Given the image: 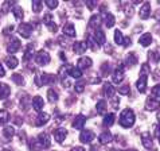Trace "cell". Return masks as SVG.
Wrapping results in <instances>:
<instances>
[{"label":"cell","mask_w":160,"mask_h":151,"mask_svg":"<svg viewBox=\"0 0 160 151\" xmlns=\"http://www.w3.org/2000/svg\"><path fill=\"white\" fill-rule=\"evenodd\" d=\"M55 81V77L52 74H48V73H42V74H38L37 78H35V82H37L38 86H42V85H46V84H51Z\"/></svg>","instance_id":"cell-2"},{"label":"cell","mask_w":160,"mask_h":151,"mask_svg":"<svg viewBox=\"0 0 160 151\" xmlns=\"http://www.w3.org/2000/svg\"><path fill=\"white\" fill-rule=\"evenodd\" d=\"M114 42L117 43V45H122L124 43V38H122V34L121 31H114Z\"/></svg>","instance_id":"cell-39"},{"label":"cell","mask_w":160,"mask_h":151,"mask_svg":"<svg viewBox=\"0 0 160 151\" xmlns=\"http://www.w3.org/2000/svg\"><path fill=\"white\" fill-rule=\"evenodd\" d=\"M86 6L90 8V10H93V8L96 7V3H94V2H86Z\"/></svg>","instance_id":"cell-52"},{"label":"cell","mask_w":160,"mask_h":151,"mask_svg":"<svg viewBox=\"0 0 160 151\" xmlns=\"http://www.w3.org/2000/svg\"><path fill=\"white\" fill-rule=\"evenodd\" d=\"M159 108H160V101L153 99V97H149V99L145 101V109L147 111H156Z\"/></svg>","instance_id":"cell-9"},{"label":"cell","mask_w":160,"mask_h":151,"mask_svg":"<svg viewBox=\"0 0 160 151\" xmlns=\"http://www.w3.org/2000/svg\"><path fill=\"white\" fill-rule=\"evenodd\" d=\"M32 51H34L32 46H28V47H27V50H26V53H24V60H26V61L30 60L31 57H32Z\"/></svg>","instance_id":"cell-43"},{"label":"cell","mask_w":160,"mask_h":151,"mask_svg":"<svg viewBox=\"0 0 160 151\" xmlns=\"http://www.w3.org/2000/svg\"><path fill=\"white\" fill-rule=\"evenodd\" d=\"M135 113H133V111L127 108L124 109L121 115H120V124L124 127V128H131L133 124H135Z\"/></svg>","instance_id":"cell-1"},{"label":"cell","mask_w":160,"mask_h":151,"mask_svg":"<svg viewBox=\"0 0 160 151\" xmlns=\"http://www.w3.org/2000/svg\"><path fill=\"white\" fill-rule=\"evenodd\" d=\"M4 151H11V150H4Z\"/></svg>","instance_id":"cell-61"},{"label":"cell","mask_w":160,"mask_h":151,"mask_svg":"<svg viewBox=\"0 0 160 151\" xmlns=\"http://www.w3.org/2000/svg\"><path fill=\"white\" fill-rule=\"evenodd\" d=\"M158 120H159V124H160V112L158 113Z\"/></svg>","instance_id":"cell-58"},{"label":"cell","mask_w":160,"mask_h":151,"mask_svg":"<svg viewBox=\"0 0 160 151\" xmlns=\"http://www.w3.org/2000/svg\"><path fill=\"white\" fill-rule=\"evenodd\" d=\"M93 139H94V132L90 131V130L82 131L81 135H79V140H81L82 143H90Z\"/></svg>","instance_id":"cell-10"},{"label":"cell","mask_w":160,"mask_h":151,"mask_svg":"<svg viewBox=\"0 0 160 151\" xmlns=\"http://www.w3.org/2000/svg\"><path fill=\"white\" fill-rule=\"evenodd\" d=\"M11 93V89L7 84H0V100H4L10 96Z\"/></svg>","instance_id":"cell-23"},{"label":"cell","mask_w":160,"mask_h":151,"mask_svg":"<svg viewBox=\"0 0 160 151\" xmlns=\"http://www.w3.org/2000/svg\"><path fill=\"white\" fill-rule=\"evenodd\" d=\"M43 105H44V101L41 96H35L34 99H32V108L35 111H38V112H42V108H43Z\"/></svg>","instance_id":"cell-17"},{"label":"cell","mask_w":160,"mask_h":151,"mask_svg":"<svg viewBox=\"0 0 160 151\" xmlns=\"http://www.w3.org/2000/svg\"><path fill=\"white\" fill-rule=\"evenodd\" d=\"M4 74H6V70H4L3 65L0 64V77H4Z\"/></svg>","instance_id":"cell-53"},{"label":"cell","mask_w":160,"mask_h":151,"mask_svg":"<svg viewBox=\"0 0 160 151\" xmlns=\"http://www.w3.org/2000/svg\"><path fill=\"white\" fill-rule=\"evenodd\" d=\"M136 64H137V57L135 55V53H129V54L127 55V66L132 68V66H135Z\"/></svg>","instance_id":"cell-29"},{"label":"cell","mask_w":160,"mask_h":151,"mask_svg":"<svg viewBox=\"0 0 160 151\" xmlns=\"http://www.w3.org/2000/svg\"><path fill=\"white\" fill-rule=\"evenodd\" d=\"M112 80L114 84H120L124 80V65L122 64H118V66L114 70V73L112 76Z\"/></svg>","instance_id":"cell-5"},{"label":"cell","mask_w":160,"mask_h":151,"mask_svg":"<svg viewBox=\"0 0 160 151\" xmlns=\"http://www.w3.org/2000/svg\"><path fill=\"white\" fill-rule=\"evenodd\" d=\"M66 136H68V130H65V128H58L54 132V138L58 143H62L66 139Z\"/></svg>","instance_id":"cell-16"},{"label":"cell","mask_w":160,"mask_h":151,"mask_svg":"<svg viewBox=\"0 0 160 151\" xmlns=\"http://www.w3.org/2000/svg\"><path fill=\"white\" fill-rule=\"evenodd\" d=\"M59 57H61V60H63V61L66 60V55H65V53H63V51H61V53H59Z\"/></svg>","instance_id":"cell-55"},{"label":"cell","mask_w":160,"mask_h":151,"mask_svg":"<svg viewBox=\"0 0 160 151\" xmlns=\"http://www.w3.org/2000/svg\"><path fill=\"white\" fill-rule=\"evenodd\" d=\"M72 151H85V148H82V147H74Z\"/></svg>","instance_id":"cell-57"},{"label":"cell","mask_w":160,"mask_h":151,"mask_svg":"<svg viewBox=\"0 0 160 151\" xmlns=\"http://www.w3.org/2000/svg\"><path fill=\"white\" fill-rule=\"evenodd\" d=\"M86 49H88V43L82 42V41H78L73 45V50L75 54H83V53L86 51Z\"/></svg>","instance_id":"cell-13"},{"label":"cell","mask_w":160,"mask_h":151,"mask_svg":"<svg viewBox=\"0 0 160 151\" xmlns=\"http://www.w3.org/2000/svg\"><path fill=\"white\" fill-rule=\"evenodd\" d=\"M12 81H14L15 84H18V85H24V78L22 77L20 74H18V73L12 74Z\"/></svg>","instance_id":"cell-37"},{"label":"cell","mask_w":160,"mask_h":151,"mask_svg":"<svg viewBox=\"0 0 160 151\" xmlns=\"http://www.w3.org/2000/svg\"><path fill=\"white\" fill-rule=\"evenodd\" d=\"M85 123H86V117L83 116V115H78L73 122V127L75 130H82V128L85 127Z\"/></svg>","instance_id":"cell-14"},{"label":"cell","mask_w":160,"mask_h":151,"mask_svg":"<svg viewBox=\"0 0 160 151\" xmlns=\"http://www.w3.org/2000/svg\"><path fill=\"white\" fill-rule=\"evenodd\" d=\"M141 143H143V146L145 148H152L153 146V142H152V136L149 135V132H143L141 134Z\"/></svg>","instance_id":"cell-12"},{"label":"cell","mask_w":160,"mask_h":151,"mask_svg":"<svg viewBox=\"0 0 160 151\" xmlns=\"http://www.w3.org/2000/svg\"><path fill=\"white\" fill-rule=\"evenodd\" d=\"M18 31H19V34L23 38H30L31 33H32V26L28 23H22V24H19V27H18Z\"/></svg>","instance_id":"cell-6"},{"label":"cell","mask_w":160,"mask_h":151,"mask_svg":"<svg viewBox=\"0 0 160 151\" xmlns=\"http://www.w3.org/2000/svg\"><path fill=\"white\" fill-rule=\"evenodd\" d=\"M43 8V3L41 0H34L32 2V11L34 12H41Z\"/></svg>","instance_id":"cell-36"},{"label":"cell","mask_w":160,"mask_h":151,"mask_svg":"<svg viewBox=\"0 0 160 151\" xmlns=\"http://www.w3.org/2000/svg\"><path fill=\"white\" fill-rule=\"evenodd\" d=\"M6 64H7V66L10 69H15L18 66V64H19V61H18V58H15L14 55H10V57H7L6 58Z\"/></svg>","instance_id":"cell-27"},{"label":"cell","mask_w":160,"mask_h":151,"mask_svg":"<svg viewBox=\"0 0 160 151\" xmlns=\"http://www.w3.org/2000/svg\"><path fill=\"white\" fill-rule=\"evenodd\" d=\"M74 89H75V92H78V93H81V92H83V84L82 82H78V84H75L74 85Z\"/></svg>","instance_id":"cell-46"},{"label":"cell","mask_w":160,"mask_h":151,"mask_svg":"<svg viewBox=\"0 0 160 151\" xmlns=\"http://www.w3.org/2000/svg\"><path fill=\"white\" fill-rule=\"evenodd\" d=\"M128 151H137V150H133V148H132V150H128Z\"/></svg>","instance_id":"cell-60"},{"label":"cell","mask_w":160,"mask_h":151,"mask_svg":"<svg viewBox=\"0 0 160 151\" xmlns=\"http://www.w3.org/2000/svg\"><path fill=\"white\" fill-rule=\"evenodd\" d=\"M151 42H152V35H151L149 33L143 34V35L140 37V39H139V43H140L141 46H144V47L149 46V45H151Z\"/></svg>","instance_id":"cell-21"},{"label":"cell","mask_w":160,"mask_h":151,"mask_svg":"<svg viewBox=\"0 0 160 151\" xmlns=\"http://www.w3.org/2000/svg\"><path fill=\"white\" fill-rule=\"evenodd\" d=\"M12 12H14V15L18 20H22L23 19V10H22L20 7H14V10H12Z\"/></svg>","instance_id":"cell-38"},{"label":"cell","mask_w":160,"mask_h":151,"mask_svg":"<svg viewBox=\"0 0 160 151\" xmlns=\"http://www.w3.org/2000/svg\"><path fill=\"white\" fill-rule=\"evenodd\" d=\"M47 97L51 103H57L58 101V93H57L54 89H48L47 91Z\"/></svg>","instance_id":"cell-35"},{"label":"cell","mask_w":160,"mask_h":151,"mask_svg":"<svg viewBox=\"0 0 160 151\" xmlns=\"http://www.w3.org/2000/svg\"><path fill=\"white\" fill-rule=\"evenodd\" d=\"M100 24H101V18H100V15H93L90 18V20H89V27L93 29V30H96V31L98 30Z\"/></svg>","instance_id":"cell-18"},{"label":"cell","mask_w":160,"mask_h":151,"mask_svg":"<svg viewBox=\"0 0 160 151\" xmlns=\"http://www.w3.org/2000/svg\"><path fill=\"white\" fill-rule=\"evenodd\" d=\"M104 23L106 27H113L114 23H116V19H114V16L112 14H105L104 16Z\"/></svg>","instance_id":"cell-26"},{"label":"cell","mask_w":160,"mask_h":151,"mask_svg":"<svg viewBox=\"0 0 160 151\" xmlns=\"http://www.w3.org/2000/svg\"><path fill=\"white\" fill-rule=\"evenodd\" d=\"M43 23L47 26V29L51 31V33H57V24L54 23V20H52V16L50 14H46L43 16Z\"/></svg>","instance_id":"cell-8"},{"label":"cell","mask_w":160,"mask_h":151,"mask_svg":"<svg viewBox=\"0 0 160 151\" xmlns=\"http://www.w3.org/2000/svg\"><path fill=\"white\" fill-rule=\"evenodd\" d=\"M90 151H100V150H98V147H97V146L93 144L92 147H90Z\"/></svg>","instance_id":"cell-56"},{"label":"cell","mask_w":160,"mask_h":151,"mask_svg":"<svg viewBox=\"0 0 160 151\" xmlns=\"http://www.w3.org/2000/svg\"><path fill=\"white\" fill-rule=\"evenodd\" d=\"M63 33H65V35H68V37H70V38H74L75 34H77L73 24H68V26H66V27L63 29Z\"/></svg>","instance_id":"cell-31"},{"label":"cell","mask_w":160,"mask_h":151,"mask_svg":"<svg viewBox=\"0 0 160 151\" xmlns=\"http://www.w3.org/2000/svg\"><path fill=\"white\" fill-rule=\"evenodd\" d=\"M118 103H120V100H118V99H116V97H114V99L112 100V105H113V108H114V109H117Z\"/></svg>","instance_id":"cell-50"},{"label":"cell","mask_w":160,"mask_h":151,"mask_svg":"<svg viewBox=\"0 0 160 151\" xmlns=\"http://www.w3.org/2000/svg\"><path fill=\"white\" fill-rule=\"evenodd\" d=\"M88 43H89V46H90V49H92L93 51H96L97 49H98V45H97L96 39L93 38V37H89V39H88Z\"/></svg>","instance_id":"cell-40"},{"label":"cell","mask_w":160,"mask_h":151,"mask_svg":"<svg viewBox=\"0 0 160 151\" xmlns=\"http://www.w3.org/2000/svg\"><path fill=\"white\" fill-rule=\"evenodd\" d=\"M114 92H116V88H114L110 82H106L104 85V93H105L106 97H113Z\"/></svg>","instance_id":"cell-25"},{"label":"cell","mask_w":160,"mask_h":151,"mask_svg":"<svg viewBox=\"0 0 160 151\" xmlns=\"http://www.w3.org/2000/svg\"><path fill=\"white\" fill-rule=\"evenodd\" d=\"M94 39H96V42L98 43V45H105V34H104V31L102 30H97L96 33H94Z\"/></svg>","instance_id":"cell-24"},{"label":"cell","mask_w":160,"mask_h":151,"mask_svg":"<svg viewBox=\"0 0 160 151\" xmlns=\"http://www.w3.org/2000/svg\"><path fill=\"white\" fill-rule=\"evenodd\" d=\"M51 144L50 142V138H48L47 134H39L38 135V140H37V147L38 148H48Z\"/></svg>","instance_id":"cell-4"},{"label":"cell","mask_w":160,"mask_h":151,"mask_svg":"<svg viewBox=\"0 0 160 151\" xmlns=\"http://www.w3.org/2000/svg\"><path fill=\"white\" fill-rule=\"evenodd\" d=\"M118 93H120V95H128V93H129L131 92V89H129V85H128V84H127V85H121V86H118Z\"/></svg>","instance_id":"cell-41"},{"label":"cell","mask_w":160,"mask_h":151,"mask_svg":"<svg viewBox=\"0 0 160 151\" xmlns=\"http://www.w3.org/2000/svg\"><path fill=\"white\" fill-rule=\"evenodd\" d=\"M110 151H122V150H110Z\"/></svg>","instance_id":"cell-59"},{"label":"cell","mask_w":160,"mask_h":151,"mask_svg":"<svg viewBox=\"0 0 160 151\" xmlns=\"http://www.w3.org/2000/svg\"><path fill=\"white\" fill-rule=\"evenodd\" d=\"M92 65H93V61H92V58H89V57H81V58L78 60V68L81 70L89 69Z\"/></svg>","instance_id":"cell-15"},{"label":"cell","mask_w":160,"mask_h":151,"mask_svg":"<svg viewBox=\"0 0 160 151\" xmlns=\"http://www.w3.org/2000/svg\"><path fill=\"white\" fill-rule=\"evenodd\" d=\"M35 61H37L38 65H47L50 62V54L44 50H39L37 54H35Z\"/></svg>","instance_id":"cell-3"},{"label":"cell","mask_w":160,"mask_h":151,"mask_svg":"<svg viewBox=\"0 0 160 151\" xmlns=\"http://www.w3.org/2000/svg\"><path fill=\"white\" fill-rule=\"evenodd\" d=\"M12 6H14V2H6L3 4V12H8Z\"/></svg>","instance_id":"cell-45"},{"label":"cell","mask_w":160,"mask_h":151,"mask_svg":"<svg viewBox=\"0 0 160 151\" xmlns=\"http://www.w3.org/2000/svg\"><path fill=\"white\" fill-rule=\"evenodd\" d=\"M19 49H20V41L18 38H12L11 41H10V43H8V46H7L8 53L14 54V53H16Z\"/></svg>","instance_id":"cell-11"},{"label":"cell","mask_w":160,"mask_h":151,"mask_svg":"<svg viewBox=\"0 0 160 151\" xmlns=\"http://www.w3.org/2000/svg\"><path fill=\"white\" fill-rule=\"evenodd\" d=\"M139 14H140L141 19H147V18H149V15H151V4L148 2L143 4V7H141Z\"/></svg>","instance_id":"cell-19"},{"label":"cell","mask_w":160,"mask_h":151,"mask_svg":"<svg viewBox=\"0 0 160 151\" xmlns=\"http://www.w3.org/2000/svg\"><path fill=\"white\" fill-rule=\"evenodd\" d=\"M12 30H14V27H12V26H10V27H6V29L3 30V34H6V35H7V34H11Z\"/></svg>","instance_id":"cell-51"},{"label":"cell","mask_w":160,"mask_h":151,"mask_svg":"<svg viewBox=\"0 0 160 151\" xmlns=\"http://www.w3.org/2000/svg\"><path fill=\"white\" fill-rule=\"evenodd\" d=\"M114 119H116V116H114L113 113H108L106 116L104 117V126L106 127H110L112 124L114 123Z\"/></svg>","instance_id":"cell-33"},{"label":"cell","mask_w":160,"mask_h":151,"mask_svg":"<svg viewBox=\"0 0 160 151\" xmlns=\"http://www.w3.org/2000/svg\"><path fill=\"white\" fill-rule=\"evenodd\" d=\"M131 38L129 37H127V38H124V43H122V46H125V47H128V46H131Z\"/></svg>","instance_id":"cell-48"},{"label":"cell","mask_w":160,"mask_h":151,"mask_svg":"<svg viewBox=\"0 0 160 151\" xmlns=\"http://www.w3.org/2000/svg\"><path fill=\"white\" fill-rule=\"evenodd\" d=\"M98 140L101 144H108L112 142V134H110L109 131H104L102 134L98 136Z\"/></svg>","instance_id":"cell-22"},{"label":"cell","mask_w":160,"mask_h":151,"mask_svg":"<svg viewBox=\"0 0 160 151\" xmlns=\"http://www.w3.org/2000/svg\"><path fill=\"white\" fill-rule=\"evenodd\" d=\"M147 81H148V76L147 74H140V77H139V80H137V82H136V88H137V91H139L140 93L145 92Z\"/></svg>","instance_id":"cell-7"},{"label":"cell","mask_w":160,"mask_h":151,"mask_svg":"<svg viewBox=\"0 0 160 151\" xmlns=\"http://www.w3.org/2000/svg\"><path fill=\"white\" fill-rule=\"evenodd\" d=\"M3 135L4 138H7V139H11L12 136L15 135V130H14V127H4L3 128Z\"/></svg>","instance_id":"cell-32"},{"label":"cell","mask_w":160,"mask_h":151,"mask_svg":"<svg viewBox=\"0 0 160 151\" xmlns=\"http://www.w3.org/2000/svg\"><path fill=\"white\" fill-rule=\"evenodd\" d=\"M48 120H50V116H48V113H46V112H41L38 115V117H37V122H35V124L37 126H44Z\"/></svg>","instance_id":"cell-20"},{"label":"cell","mask_w":160,"mask_h":151,"mask_svg":"<svg viewBox=\"0 0 160 151\" xmlns=\"http://www.w3.org/2000/svg\"><path fill=\"white\" fill-rule=\"evenodd\" d=\"M151 93H152L153 97H160V84L155 85V86L152 88V91H151Z\"/></svg>","instance_id":"cell-42"},{"label":"cell","mask_w":160,"mask_h":151,"mask_svg":"<svg viewBox=\"0 0 160 151\" xmlns=\"http://www.w3.org/2000/svg\"><path fill=\"white\" fill-rule=\"evenodd\" d=\"M96 108H97V113H98V115H104V113H106V101L100 100L98 103H97Z\"/></svg>","instance_id":"cell-30"},{"label":"cell","mask_w":160,"mask_h":151,"mask_svg":"<svg viewBox=\"0 0 160 151\" xmlns=\"http://www.w3.org/2000/svg\"><path fill=\"white\" fill-rule=\"evenodd\" d=\"M46 6L52 10V8H57V7H58V2H57V0H47V2H46Z\"/></svg>","instance_id":"cell-44"},{"label":"cell","mask_w":160,"mask_h":151,"mask_svg":"<svg viewBox=\"0 0 160 151\" xmlns=\"http://www.w3.org/2000/svg\"><path fill=\"white\" fill-rule=\"evenodd\" d=\"M69 76L72 78H81L82 77V70L79 68H70L69 69Z\"/></svg>","instance_id":"cell-28"},{"label":"cell","mask_w":160,"mask_h":151,"mask_svg":"<svg viewBox=\"0 0 160 151\" xmlns=\"http://www.w3.org/2000/svg\"><path fill=\"white\" fill-rule=\"evenodd\" d=\"M155 135H156L159 143H160V130H159V128H156V131H155Z\"/></svg>","instance_id":"cell-54"},{"label":"cell","mask_w":160,"mask_h":151,"mask_svg":"<svg viewBox=\"0 0 160 151\" xmlns=\"http://www.w3.org/2000/svg\"><path fill=\"white\" fill-rule=\"evenodd\" d=\"M102 73H109V64H104L102 65Z\"/></svg>","instance_id":"cell-49"},{"label":"cell","mask_w":160,"mask_h":151,"mask_svg":"<svg viewBox=\"0 0 160 151\" xmlns=\"http://www.w3.org/2000/svg\"><path fill=\"white\" fill-rule=\"evenodd\" d=\"M151 57H152V58L155 60V61H160V50H159V49H158V50L156 51H153V53H151Z\"/></svg>","instance_id":"cell-47"},{"label":"cell","mask_w":160,"mask_h":151,"mask_svg":"<svg viewBox=\"0 0 160 151\" xmlns=\"http://www.w3.org/2000/svg\"><path fill=\"white\" fill-rule=\"evenodd\" d=\"M10 120V113L6 109H0V124H6Z\"/></svg>","instance_id":"cell-34"}]
</instances>
